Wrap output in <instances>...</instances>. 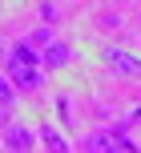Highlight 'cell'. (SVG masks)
<instances>
[{"label":"cell","mask_w":141,"mask_h":153,"mask_svg":"<svg viewBox=\"0 0 141 153\" xmlns=\"http://www.w3.org/2000/svg\"><path fill=\"white\" fill-rule=\"evenodd\" d=\"M105 65L121 76H141V61L133 53H121V48H105Z\"/></svg>","instance_id":"obj_3"},{"label":"cell","mask_w":141,"mask_h":153,"mask_svg":"<svg viewBox=\"0 0 141 153\" xmlns=\"http://www.w3.org/2000/svg\"><path fill=\"white\" fill-rule=\"evenodd\" d=\"M12 93H16L12 76H0V105H8V101H12Z\"/></svg>","instance_id":"obj_7"},{"label":"cell","mask_w":141,"mask_h":153,"mask_svg":"<svg viewBox=\"0 0 141 153\" xmlns=\"http://www.w3.org/2000/svg\"><path fill=\"white\" fill-rule=\"evenodd\" d=\"M69 45H65V40H45V45H40V65H45V69H65V65H69Z\"/></svg>","instance_id":"obj_4"},{"label":"cell","mask_w":141,"mask_h":153,"mask_svg":"<svg viewBox=\"0 0 141 153\" xmlns=\"http://www.w3.org/2000/svg\"><path fill=\"white\" fill-rule=\"evenodd\" d=\"M85 149H89V153H137V145H133V141H129L121 129L89 133V137H85Z\"/></svg>","instance_id":"obj_2"},{"label":"cell","mask_w":141,"mask_h":153,"mask_svg":"<svg viewBox=\"0 0 141 153\" xmlns=\"http://www.w3.org/2000/svg\"><path fill=\"white\" fill-rule=\"evenodd\" d=\"M32 145H36V137H32V133H28V125H8V129H4V149H32Z\"/></svg>","instance_id":"obj_5"},{"label":"cell","mask_w":141,"mask_h":153,"mask_svg":"<svg viewBox=\"0 0 141 153\" xmlns=\"http://www.w3.org/2000/svg\"><path fill=\"white\" fill-rule=\"evenodd\" d=\"M45 65H40V53L28 45V40H16L12 53H8V76H12V85L20 93H36L40 81H45Z\"/></svg>","instance_id":"obj_1"},{"label":"cell","mask_w":141,"mask_h":153,"mask_svg":"<svg viewBox=\"0 0 141 153\" xmlns=\"http://www.w3.org/2000/svg\"><path fill=\"white\" fill-rule=\"evenodd\" d=\"M40 141H45L48 149H56V153H65V149H69V141H65V137H61V133H56V129H48V125H45V129H40Z\"/></svg>","instance_id":"obj_6"}]
</instances>
